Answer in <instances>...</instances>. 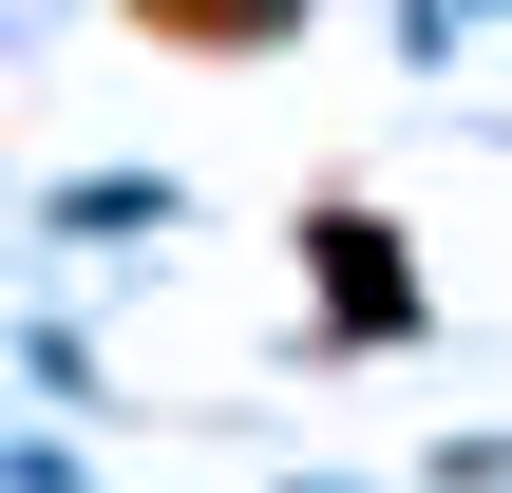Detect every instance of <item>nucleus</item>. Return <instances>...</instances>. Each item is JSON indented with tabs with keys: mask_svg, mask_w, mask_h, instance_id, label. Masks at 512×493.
Masks as SVG:
<instances>
[{
	"mask_svg": "<svg viewBox=\"0 0 512 493\" xmlns=\"http://www.w3.org/2000/svg\"><path fill=\"white\" fill-rule=\"evenodd\" d=\"M304 247H323V304H342V323H361V342H380V323H399V304H418V285H399V247H380V209H323V228H304Z\"/></svg>",
	"mask_w": 512,
	"mask_h": 493,
	"instance_id": "obj_1",
	"label": "nucleus"
},
{
	"mask_svg": "<svg viewBox=\"0 0 512 493\" xmlns=\"http://www.w3.org/2000/svg\"><path fill=\"white\" fill-rule=\"evenodd\" d=\"M152 38H190V57H266V38H304V0H133Z\"/></svg>",
	"mask_w": 512,
	"mask_h": 493,
	"instance_id": "obj_2",
	"label": "nucleus"
}]
</instances>
